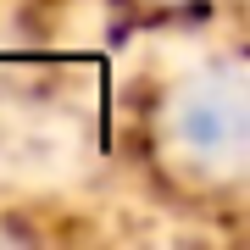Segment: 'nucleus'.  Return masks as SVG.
Here are the masks:
<instances>
[{"instance_id":"nucleus-1","label":"nucleus","mask_w":250,"mask_h":250,"mask_svg":"<svg viewBox=\"0 0 250 250\" xmlns=\"http://www.w3.org/2000/svg\"><path fill=\"white\" fill-rule=\"evenodd\" d=\"M156 145L167 167L195 189L239 184L250 156V95L239 62L184 72L156 106Z\"/></svg>"}]
</instances>
